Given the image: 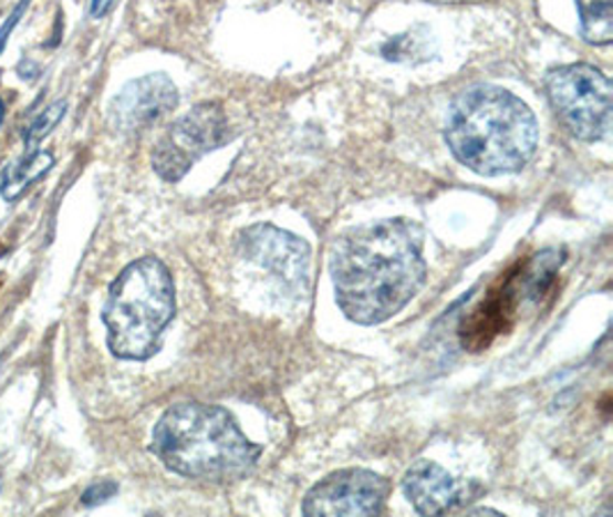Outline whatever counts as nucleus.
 Returning a JSON list of instances; mask_svg holds the SVG:
<instances>
[{
	"mask_svg": "<svg viewBox=\"0 0 613 517\" xmlns=\"http://www.w3.org/2000/svg\"><path fill=\"white\" fill-rule=\"evenodd\" d=\"M423 235L405 219L352 230L331 256L341 311L356 324H380L403 311L425 281Z\"/></svg>",
	"mask_w": 613,
	"mask_h": 517,
	"instance_id": "1",
	"label": "nucleus"
},
{
	"mask_svg": "<svg viewBox=\"0 0 613 517\" xmlns=\"http://www.w3.org/2000/svg\"><path fill=\"white\" fill-rule=\"evenodd\" d=\"M446 141L457 162L474 173L503 175L522 170L536 155L538 123L508 90L482 85L455 100Z\"/></svg>",
	"mask_w": 613,
	"mask_h": 517,
	"instance_id": "2",
	"label": "nucleus"
},
{
	"mask_svg": "<svg viewBox=\"0 0 613 517\" xmlns=\"http://www.w3.org/2000/svg\"><path fill=\"white\" fill-rule=\"evenodd\" d=\"M152 451L170 472L202 480L249 474L262 453L239 431L230 412L202 403L170 407L152 433Z\"/></svg>",
	"mask_w": 613,
	"mask_h": 517,
	"instance_id": "3",
	"label": "nucleus"
},
{
	"mask_svg": "<svg viewBox=\"0 0 613 517\" xmlns=\"http://www.w3.org/2000/svg\"><path fill=\"white\" fill-rule=\"evenodd\" d=\"M175 316V286L159 258H141L120 271L108 290L102 320L115 356L145 361L159 350Z\"/></svg>",
	"mask_w": 613,
	"mask_h": 517,
	"instance_id": "4",
	"label": "nucleus"
},
{
	"mask_svg": "<svg viewBox=\"0 0 613 517\" xmlns=\"http://www.w3.org/2000/svg\"><path fill=\"white\" fill-rule=\"evenodd\" d=\"M547 95L563 125L581 141L611 132V81L591 65H565L547 76Z\"/></svg>",
	"mask_w": 613,
	"mask_h": 517,
	"instance_id": "5",
	"label": "nucleus"
},
{
	"mask_svg": "<svg viewBox=\"0 0 613 517\" xmlns=\"http://www.w3.org/2000/svg\"><path fill=\"white\" fill-rule=\"evenodd\" d=\"M228 138L230 132L224 108L219 104H200L179 117L162 136L152 152V166L164 179L177 182L200 157L221 147Z\"/></svg>",
	"mask_w": 613,
	"mask_h": 517,
	"instance_id": "6",
	"label": "nucleus"
},
{
	"mask_svg": "<svg viewBox=\"0 0 613 517\" xmlns=\"http://www.w3.org/2000/svg\"><path fill=\"white\" fill-rule=\"evenodd\" d=\"M527 258L515 262L503 277L489 288L478 307L469 311L459 324V343L467 352H482L492 345L501 333L515 324L519 303L527 299L524 286Z\"/></svg>",
	"mask_w": 613,
	"mask_h": 517,
	"instance_id": "7",
	"label": "nucleus"
},
{
	"mask_svg": "<svg viewBox=\"0 0 613 517\" xmlns=\"http://www.w3.org/2000/svg\"><path fill=\"white\" fill-rule=\"evenodd\" d=\"M391 483L367 469H343L322 478L303 502L305 515H380Z\"/></svg>",
	"mask_w": 613,
	"mask_h": 517,
	"instance_id": "8",
	"label": "nucleus"
},
{
	"mask_svg": "<svg viewBox=\"0 0 613 517\" xmlns=\"http://www.w3.org/2000/svg\"><path fill=\"white\" fill-rule=\"evenodd\" d=\"M243 254L276 273L288 286H303L311 249L303 239L273 226H253L241 237Z\"/></svg>",
	"mask_w": 613,
	"mask_h": 517,
	"instance_id": "9",
	"label": "nucleus"
},
{
	"mask_svg": "<svg viewBox=\"0 0 613 517\" xmlns=\"http://www.w3.org/2000/svg\"><path fill=\"white\" fill-rule=\"evenodd\" d=\"M177 106V87L166 74H147L132 81L111 106L113 123L122 132H141Z\"/></svg>",
	"mask_w": 613,
	"mask_h": 517,
	"instance_id": "10",
	"label": "nucleus"
},
{
	"mask_svg": "<svg viewBox=\"0 0 613 517\" xmlns=\"http://www.w3.org/2000/svg\"><path fill=\"white\" fill-rule=\"evenodd\" d=\"M403 488L420 515H446L463 502L455 478L433 461H418L407 472Z\"/></svg>",
	"mask_w": 613,
	"mask_h": 517,
	"instance_id": "11",
	"label": "nucleus"
},
{
	"mask_svg": "<svg viewBox=\"0 0 613 517\" xmlns=\"http://www.w3.org/2000/svg\"><path fill=\"white\" fill-rule=\"evenodd\" d=\"M51 166H53L51 152H35V155L25 157L23 162L6 170L3 185H0V196H3L8 203L17 200L30 185H35L38 179H42L51 170Z\"/></svg>",
	"mask_w": 613,
	"mask_h": 517,
	"instance_id": "12",
	"label": "nucleus"
},
{
	"mask_svg": "<svg viewBox=\"0 0 613 517\" xmlns=\"http://www.w3.org/2000/svg\"><path fill=\"white\" fill-rule=\"evenodd\" d=\"M581 14V33L591 44L613 40V0H576Z\"/></svg>",
	"mask_w": 613,
	"mask_h": 517,
	"instance_id": "13",
	"label": "nucleus"
},
{
	"mask_svg": "<svg viewBox=\"0 0 613 517\" xmlns=\"http://www.w3.org/2000/svg\"><path fill=\"white\" fill-rule=\"evenodd\" d=\"M65 111H67V102H58V104H51L49 108H44V111L33 120V125H30L28 132H25V138H23L25 147H35V145H40V143L58 127L60 120L65 117Z\"/></svg>",
	"mask_w": 613,
	"mask_h": 517,
	"instance_id": "14",
	"label": "nucleus"
},
{
	"mask_svg": "<svg viewBox=\"0 0 613 517\" xmlns=\"http://www.w3.org/2000/svg\"><path fill=\"white\" fill-rule=\"evenodd\" d=\"M115 493H117V485L113 480H100L95 485H90V488L83 493L81 504L87 508L100 506V504H106Z\"/></svg>",
	"mask_w": 613,
	"mask_h": 517,
	"instance_id": "15",
	"label": "nucleus"
},
{
	"mask_svg": "<svg viewBox=\"0 0 613 517\" xmlns=\"http://www.w3.org/2000/svg\"><path fill=\"white\" fill-rule=\"evenodd\" d=\"M111 6H113V0H92L90 14L95 17V19H100V17H104L111 10Z\"/></svg>",
	"mask_w": 613,
	"mask_h": 517,
	"instance_id": "16",
	"label": "nucleus"
},
{
	"mask_svg": "<svg viewBox=\"0 0 613 517\" xmlns=\"http://www.w3.org/2000/svg\"><path fill=\"white\" fill-rule=\"evenodd\" d=\"M19 17H21V10H17V12L10 17V21L3 25V30H0V49L6 46V40H8V35H10V30H12L14 23L19 21Z\"/></svg>",
	"mask_w": 613,
	"mask_h": 517,
	"instance_id": "17",
	"label": "nucleus"
},
{
	"mask_svg": "<svg viewBox=\"0 0 613 517\" xmlns=\"http://www.w3.org/2000/svg\"><path fill=\"white\" fill-rule=\"evenodd\" d=\"M3 117H6V104L0 100V125H3Z\"/></svg>",
	"mask_w": 613,
	"mask_h": 517,
	"instance_id": "18",
	"label": "nucleus"
}]
</instances>
